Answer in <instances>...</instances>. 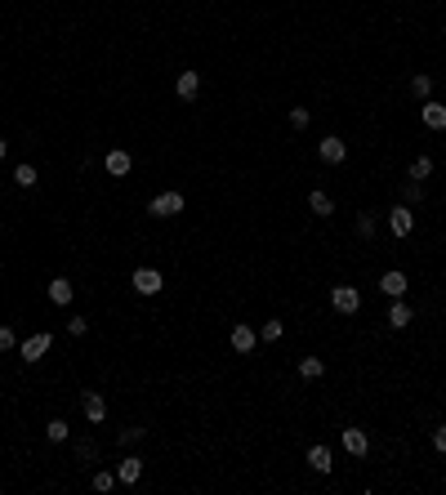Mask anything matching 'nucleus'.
Wrapping results in <instances>:
<instances>
[{
	"label": "nucleus",
	"mask_w": 446,
	"mask_h": 495,
	"mask_svg": "<svg viewBox=\"0 0 446 495\" xmlns=\"http://www.w3.org/2000/svg\"><path fill=\"white\" fill-rule=\"evenodd\" d=\"M183 192H156L148 201V214H156V219H170V214H183Z\"/></svg>",
	"instance_id": "obj_1"
},
{
	"label": "nucleus",
	"mask_w": 446,
	"mask_h": 495,
	"mask_svg": "<svg viewBox=\"0 0 446 495\" xmlns=\"http://www.w3.org/2000/svg\"><path fill=\"white\" fill-rule=\"evenodd\" d=\"M50 348H54V335H50V330H36L32 339H23V348H18V353H23V361L32 366V361H41Z\"/></svg>",
	"instance_id": "obj_2"
},
{
	"label": "nucleus",
	"mask_w": 446,
	"mask_h": 495,
	"mask_svg": "<svg viewBox=\"0 0 446 495\" xmlns=\"http://www.w3.org/2000/svg\"><path fill=\"white\" fill-rule=\"evenodd\" d=\"M330 308L344 312V317H353V312L362 308V294H357L353 285H335V290H330Z\"/></svg>",
	"instance_id": "obj_3"
},
{
	"label": "nucleus",
	"mask_w": 446,
	"mask_h": 495,
	"mask_svg": "<svg viewBox=\"0 0 446 495\" xmlns=\"http://www.w3.org/2000/svg\"><path fill=\"white\" fill-rule=\"evenodd\" d=\"M317 156L326 161V165H339V161L348 156V143H344V139H335V134H326V139L317 143Z\"/></svg>",
	"instance_id": "obj_4"
},
{
	"label": "nucleus",
	"mask_w": 446,
	"mask_h": 495,
	"mask_svg": "<svg viewBox=\"0 0 446 495\" xmlns=\"http://www.w3.org/2000/svg\"><path fill=\"white\" fill-rule=\"evenodd\" d=\"M130 285H134L139 294H161V285H165V277H161L156 268H139L134 277H130Z\"/></svg>",
	"instance_id": "obj_5"
},
{
	"label": "nucleus",
	"mask_w": 446,
	"mask_h": 495,
	"mask_svg": "<svg viewBox=\"0 0 446 495\" xmlns=\"http://www.w3.org/2000/svg\"><path fill=\"white\" fill-rule=\"evenodd\" d=\"M388 228H393V236H411V228H415L411 205H393V210H388Z\"/></svg>",
	"instance_id": "obj_6"
},
{
	"label": "nucleus",
	"mask_w": 446,
	"mask_h": 495,
	"mask_svg": "<svg viewBox=\"0 0 446 495\" xmlns=\"http://www.w3.org/2000/svg\"><path fill=\"white\" fill-rule=\"evenodd\" d=\"M139 478H143V460H139V455H125V460L116 464V482L121 487H134Z\"/></svg>",
	"instance_id": "obj_7"
},
{
	"label": "nucleus",
	"mask_w": 446,
	"mask_h": 495,
	"mask_svg": "<svg viewBox=\"0 0 446 495\" xmlns=\"http://www.w3.org/2000/svg\"><path fill=\"white\" fill-rule=\"evenodd\" d=\"M81 406H85V420H90V424H103V420H108V402H103V393H85Z\"/></svg>",
	"instance_id": "obj_8"
},
{
	"label": "nucleus",
	"mask_w": 446,
	"mask_h": 495,
	"mask_svg": "<svg viewBox=\"0 0 446 495\" xmlns=\"http://www.w3.org/2000/svg\"><path fill=\"white\" fill-rule=\"evenodd\" d=\"M174 94H179V99H187V103H192L196 94H201V76H196V72H179V81H174Z\"/></svg>",
	"instance_id": "obj_9"
},
{
	"label": "nucleus",
	"mask_w": 446,
	"mask_h": 495,
	"mask_svg": "<svg viewBox=\"0 0 446 495\" xmlns=\"http://www.w3.org/2000/svg\"><path fill=\"white\" fill-rule=\"evenodd\" d=\"M232 348L236 353H254V344H259V335H254V326H232Z\"/></svg>",
	"instance_id": "obj_10"
},
{
	"label": "nucleus",
	"mask_w": 446,
	"mask_h": 495,
	"mask_svg": "<svg viewBox=\"0 0 446 495\" xmlns=\"http://www.w3.org/2000/svg\"><path fill=\"white\" fill-rule=\"evenodd\" d=\"M379 290H384L388 294V299H402V294H406V272H384V277H379Z\"/></svg>",
	"instance_id": "obj_11"
},
{
	"label": "nucleus",
	"mask_w": 446,
	"mask_h": 495,
	"mask_svg": "<svg viewBox=\"0 0 446 495\" xmlns=\"http://www.w3.org/2000/svg\"><path fill=\"white\" fill-rule=\"evenodd\" d=\"M420 121H424V125H429V130H446V108H442V103H424V108H420Z\"/></svg>",
	"instance_id": "obj_12"
},
{
	"label": "nucleus",
	"mask_w": 446,
	"mask_h": 495,
	"mask_svg": "<svg viewBox=\"0 0 446 495\" xmlns=\"http://www.w3.org/2000/svg\"><path fill=\"white\" fill-rule=\"evenodd\" d=\"M103 165H108V174H116V179H125L130 174V165H134V161H130V152H108V161H103Z\"/></svg>",
	"instance_id": "obj_13"
},
{
	"label": "nucleus",
	"mask_w": 446,
	"mask_h": 495,
	"mask_svg": "<svg viewBox=\"0 0 446 495\" xmlns=\"http://www.w3.org/2000/svg\"><path fill=\"white\" fill-rule=\"evenodd\" d=\"M72 294H76V285H72L68 277H54V281H50V299L59 303V308H63V303H72Z\"/></svg>",
	"instance_id": "obj_14"
},
{
	"label": "nucleus",
	"mask_w": 446,
	"mask_h": 495,
	"mask_svg": "<svg viewBox=\"0 0 446 495\" xmlns=\"http://www.w3.org/2000/svg\"><path fill=\"white\" fill-rule=\"evenodd\" d=\"M411 317H415V312L406 308L402 299H393V308H388V326H393V330H406V326H411Z\"/></svg>",
	"instance_id": "obj_15"
},
{
	"label": "nucleus",
	"mask_w": 446,
	"mask_h": 495,
	"mask_svg": "<svg viewBox=\"0 0 446 495\" xmlns=\"http://www.w3.org/2000/svg\"><path fill=\"white\" fill-rule=\"evenodd\" d=\"M344 446H348V455H366V446H371V437H366L362 428H344Z\"/></svg>",
	"instance_id": "obj_16"
},
{
	"label": "nucleus",
	"mask_w": 446,
	"mask_h": 495,
	"mask_svg": "<svg viewBox=\"0 0 446 495\" xmlns=\"http://www.w3.org/2000/svg\"><path fill=\"white\" fill-rule=\"evenodd\" d=\"M330 464H335V460H330V446H312V451H308V469L312 473H330Z\"/></svg>",
	"instance_id": "obj_17"
},
{
	"label": "nucleus",
	"mask_w": 446,
	"mask_h": 495,
	"mask_svg": "<svg viewBox=\"0 0 446 495\" xmlns=\"http://www.w3.org/2000/svg\"><path fill=\"white\" fill-rule=\"evenodd\" d=\"M308 205H312V214H321V219L335 214V201H330V192H312V196H308Z\"/></svg>",
	"instance_id": "obj_18"
},
{
	"label": "nucleus",
	"mask_w": 446,
	"mask_h": 495,
	"mask_svg": "<svg viewBox=\"0 0 446 495\" xmlns=\"http://www.w3.org/2000/svg\"><path fill=\"white\" fill-rule=\"evenodd\" d=\"M406 174H411V183H424V179L433 174V161H429V156H415V161H411V170H406Z\"/></svg>",
	"instance_id": "obj_19"
},
{
	"label": "nucleus",
	"mask_w": 446,
	"mask_h": 495,
	"mask_svg": "<svg viewBox=\"0 0 446 495\" xmlns=\"http://www.w3.org/2000/svg\"><path fill=\"white\" fill-rule=\"evenodd\" d=\"M299 375L303 379H321V375H326V361H321V357H303L299 361Z\"/></svg>",
	"instance_id": "obj_20"
},
{
	"label": "nucleus",
	"mask_w": 446,
	"mask_h": 495,
	"mask_svg": "<svg viewBox=\"0 0 446 495\" xmlns=\"http://www.w3.org/2000/svg\"><path fill=\"white\" fill-rule=\"evenodd\" d=\"M68 433H72L68 420H50L45 424V437H50V442H68Z\"/></svg>",
	"instance_id": "obj_21"
},
{
	"label": "nucleus",
	"mask_w": 446,
	"mask_h": 495,
	"mask_svg": "<svg viewBox=\"0 0 446 495\" xmlns=\"http://www.w3.org/2000/svg\"><path fill=\"white\" fill-rule=\"evenodd\" d=\"M281 335H286V326H281V321H263V326H259V339H263V344H277Z\"/></svg>",
	"instance_id": "obj_22"
},
{
	"label": "nucleus",
	"mask_w": 446,
	"mask_h": 495,
	"mask_svg": "<svg viewBox=\"0 0 446 495\" xmlns=\"http://www.w3.org/2000/svg\"><path fill=\"white\" fill-rule=\"evenodd\" d=\"M411 94H415V99H429V94H433V76H411Z\"/></svg>",
	"instance_id": "obj_23"
},
{
	"label": "nucleus",
	"mask_w": 446,
	"mask_h": 495,
	"mask_svg": "<svg viewBox=\"0 0 446 495\" xmlns=\"http://www.w3.org/2000/svg\"><path fill=\"white\" fill-rule=\"evenodd\" d=\"M14 183H18V188H36V170H32V165H18V170H14Z\"/></svg>",
	"instance_id": "obj_24"
},
{
	"label": "nucleus",
	"mask_w": 446,
	"mask_h": 495,
	"mask_svg": "<svg viewBox=\"0 0 446 495\" xmlns=\"http://www.w3.org/2000/svg\"><path fill=\"white\" fill-rule=\"evenodd\" d=\"M112 487H116V473H108V469L94 473V491H112Z\"/></svg>",
	"instance_id": "obj_25"
},
{
	"label": "nucleus",
	"mask_w": 446,
	"mask_h": 495,
	"mask_svg": "<svg viewBox=\"0 0 446 495\" xmlns=\"http://www.w3.org/2000/svg\"><path fill=\"white\" fill-rule=\"evenodd\" d=\"M357 232L371 241V236H375V214H357Z\"/></svg>",
	"instance_id": "obj_26"
},
{
	"label": "nucleus",
	"mask_w": 446,
	"mask_h": 495,
	"mask_svg": "<svg viewBox=\"0 0 446 495\" xmlns=\"http://www.w3.org/2000/svg\"><path fill=\"white\" fill-rule=\"evenodd\" d=\"M9 348H18V335L9 326H0V353H9Z\"/></svg>",
	"instance_id": "obj_27"
},
{
	"label": "nucleus",
	"mask_w": 446,
	"mask_h": 495,
	"mask_svg": "<svg viewBox=\"0 0 446 495\" xmlns=\"http://www.w3.org/2000/svg\"><path fill=\"white\" fill-rule=\"evenodd\" d=\"M290 125H295V130L308 125V108H290Z\"/></svg>",
	"instance_id": "obj_28"
},
{
	"label": "nucleus",
	"mask_w": 446,
	"mask_h": 495,
	"mask_svg": "<svg viewBox=\"0 0 446 495\" xmlns=\"http://www.w3.org/2000/svg\"><path fill=\"white\" fill-rule=\"evenodd\" d=\"M85 330H90V321H85V317H72V321H68V335H76V339H81Z\"/></svg>",
	"instance_id": "obj_29"
},
{
	"label": "nucleus",
	"mask_w": 446,
	"mask_h": 495,
	"mask_svg": "<svg viewBox=\"0 0 446 495\" xmlns=\"http://www.w3.org/2000/svg\"><path fill=\"white\" fill-rule=\"evenodd\" d=\"M433 446H438V455H446V424L433 428Z\"/></svg>",
	"instance_id": "obj_30"
},
{
	"label": "nucleus",
	"mask_w": 446,
	"mask_h": 495,
	"mask_svg": "<svg viewBox=\"0 0 446 495\" xmlns=\"http://www.w3.org/2000/svg\"><path fill=\"white\" fill-rule=\"evenodd\" d=\"M139 437H143V428H121V442H125V446L139 442Z\"/></svg>",
	"instance_id": "obj_31"
},
{
	"label": "nucleus",
	"mask_w": 446,
	"mask_h": 495,
	"mask_svg": "<svg viewBox=\"0 0 446 495\" xmlns=\"http://www.w3.org/2000/svg\"><path fill=\"white\" fill-rule=\"evenodd\" d=\"M0 156H5V143H0Z\"/></svg>",
	"instance_id": "obj_32"
}]
</instances>
